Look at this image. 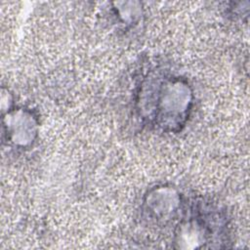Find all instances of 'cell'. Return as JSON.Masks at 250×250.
<instances>
[{
  "mask_svg": "<svg viewBox=\"0 0 250 250\" xmlns=\"http://www.w3.org/2000/svg\"><path fill=\"white\" fill-rule=\"evenodd\" d=\"M156 96L148 110V119L159 127L174 128L182 125L188 115L191 104L188 85L178 77H163L156 81Z\"/></svg>",
  "mask_w": 250,
  "mask_h": 250,
  "instance_id": "1",
  "label": "cell"
}]
</instances>
